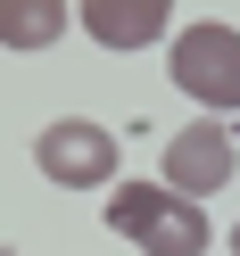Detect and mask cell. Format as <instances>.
<instances>
[{
  "label": "cell",
  "instance_id": "2",
  "mask_svg": "<svg viewBox=\"0 0 240 256\" xmlns=\"http://www.w3.org/2000/svg\"><path fill=\"white\" fill-rule=\"evenodd\" d=\"M166 74L207 116H232L240 108V25H182L166 50Z\"/></svg>",
  "mask_w": 240,
  "mask_h": 256
},
{
  "label": "cell",
  "instance_id": "7",
  "mask_svg": "<svg viewBox=\"0 0 240 256\" xmlns=\"http://www.w3.org/2000/svg\"><path fill=\"white\" fill-rule=\"evenodd\" d=\"M232 256H240V223H232Z\"/></svg>",
  "mask_w": 240,
  "mask_h": 256
},
{
  "label": "cell",
  "instance_id": "6",
  "mask_svg": "<svg viewBox=\"0 0 240 256\" xmlns=\"http://www.w3.org/2000/svg\"><path fill=\"white\" fill-rule=\"evenodd\" d=\"M75 25L67 0H0V50H50Z\"/></svg>",
  "mask_w": 240,
  "mask_h": 256
},
{
  "label": "cell",
  "instance_id": "3",
  "mask_svg": "<svg viewBox=\"0 0 240 256\" xmlns=\"http://www.w3.org/2000/svg\"><path fill=\"white\" fill-rule=\"evenodd\" d=\"M34 166L58 190H116V132L91 116H58V124H42Z\"/></svg>",
  "mask_w": 240,
  "mask_h": 256
},
{
  "label": "cell",
  "instance_id": "1",
  "mask_svg": "<svg viewBox=\"0 0 240 256\" xmlns=\"http://www.w3.org/2000/svg\"><path fill=\"white\" fill-rule=\"evenodd\" d=\"M108 232H124L141 256H207V206L166 182H116L108 190Z\"/></svg>",
  "mask_w": 240,
  "mask_h": 256
},
{
  "label": "cell",
  "instance_id": "4",
  "mask_svg": "<svg viewBox=\"0 0 240 256\" xmlns=\"http://www.w3.org/2000/svg\"><path fill=\"white\" fill-rule=\"evenodd\" d=\"M232 166H240L232 124H223V116H199V124H182V132L166 140V166H157V182H166V190H182V198H207V190H223V182H232Z\"/></svg>",
  "mask_w": 240,
  "mask_h": 256
},
{
  "label": "cell",
  "instance_id": "5",
  "mask_svg": "<svg viewBox=\"0 0 240 256\" xmlns=\"http://www.w3.org/2000/svg\"><path fill=\"white\" fill-rule=\"evenodd\" d=\"M75 25H83L100 50H157L166 25H174V0H83Z\"/></svg>",
  "mask_w": 240,
  "mask_h": 256
}]
</instances>
